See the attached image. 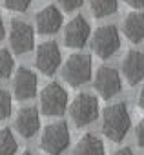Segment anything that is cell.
I'll use <instances>...</instances> for the list:
<instances>
[{"label": "cell", "mask_w": 144, "mask_h": 155, "mask_svg": "<svg viewBox=\"0 0 144 155\" xmlns=\"http://www.w3.org/2000/svg\"><path fill=\"white\" fill-rule=\"evenodd\" d=\"M90 9L97 18H104L119 9V0H90Z\"/></svg>", "instance_id": "e0dca14e"}, {"label": "cell", "mask_w": 144, "mask_h": 155, "mask_svg": "<svg viewBox=\"0 0 144 155\" xmlns=\"http://www.w3.org/2000/svg\"><path fill=\"white\" fill-rule=\"evenodd\" d=\"M135 139H137L139 146L144 148V119H142V120L137 124V128H135Z\"/></svg>", "instance_id": "603a6c76"}, {"label": "cell", "mask_w": 144, "mask_h": 155, "mask_svg": "<svg viewBox=\"0 0 144 155\" xmlns=\"http://www.w3.org/2000/svg\"><path fill=\"white\" fill-rule=\"evenodd\" d=\"M58 4L62 6L64 11H75L84 4V0H58Z\"/></svg>", "instance_id": "7402d4cb"}, {"label": "cell", "mask_w": 144, "mask_h": 155, "mask_svg": "<svg viewBox=\"0 0 144 155\" xmlns=\"http://www.w3.org/2000/svg\"><path fill=\"white\" fill-rule=\"evenodd\" d=\"M17 131L24 137V139H31L38 128H40V117H38V110L35 106H26L17 113V120H15Z\"/></svg>", "instance_id": "5bb4252c"}, {"label": "cell", "mask_w": 144, "mask_h": 155, "mask_svg": "<svg viewBox=\"0 0 144 155\" xmlns=\"http://www.w3.org/2000/svg\"><path fill=\"white\" fill-rule=\"evenodd\" d=\"M13 68H15V60H13V55L11 51L8 49H0V79H9L11 73H13Z\"/></svg>", "instance_id": "d6986e66"}, {"label": "cell", "mask_w": 144, "mask_h": 155, "mask_svg": "<svg viewBox=\"0 0 144 155\" xmlns=\"http://www.w3.org/2000/svg\"><path fill=\"white\" fill-rule=\"evenodd\" d=\"M90 24L82 15L73 17L64 28V44L67 48H84L90 38Z\"/></svg>", "instance_id": "30bf717a"}, {"label": "cell", "mask_w": 144, "mask_h": 155, "mask_svg": "<svg viewBox=\"0 0 144 155\" xmlns=\"http://www.w3.org/2000/svg\"><path fill=\"white\" fill-rule=\"evenodd\" d=\"M69 117L75 122V126H79V128L91 124L99 117V101H97V97L91 95V93H86V91L79 93L73 99V102L69 104Z\"/></svg>", "instance_id": "277c9868"}, {"label": "cell", "mask_w": 144, "mask_h": 155, "mask_svg": "<svg viewBox=\"0 0 144 155\" xmlns=\"http://www.w3.org/2000/svg\"><path fill=\"white\" fill-rule=\"evenodd\" d=\"M73 155H106V150L99 137H95L93 133H84L77 140Z\"/></svg>", "instance_id": "2e32d148"}, {"label": "cell", "mask_w": 144, "mask_h": 155, "mask_svg": "<svg viewBox=\"0 0 144 155\" xmlns=\"http://www.w3.org/2000/svg\"><path fill=\"white\" fill-rule=\"evenodd\" d=\"M33 0H4V6L11 11H26Z\"/></svg>", "instance_id": "44dd1931"}, {"label": "cell", "mask_w": 144, "mask_h": 155, "mask_svg": "<svg viewBox=\"0 0 144 155\" xmlns=\"http://www.w3.org/2000/svg\"><path fill=\"white\" fill-rule=\"evenodd\" d=\"M22 155H35V153H31V151H24Z\"/></svg>", "instance_id": "83f0119b"}, {"label": "cell", "mask_w": 144, "mask_h": 155, "mask_svg": "<svg viewBox=\"0 0 144 155\" xmlns=\"http://www.w3.org/2000/svg\"><path fill=\"white\" fill-rule=\"evenodd\" d=\"M122 33L126 35L128 40L131 42H140L144 38V13L140 11H131L126 15L122 20Z\"/></svg>", "instance_id": "9a60e30c"}, {"label": "cell", "mask_w": 144, "mask_h": 155, "mask_svg": "<svg viewBox=\"0 0 144 155\" xmlns=\"http://www.w3.org/2000/svg\"><path fill=\"white\" fill-rule=\"evenodd\" d=\"M17 139L9 128L0 130V155H15L17 153Z\"/></svg>", "instance_id": "ac0fdd59"}, {"label": "cell", "mask_w": 144, "mask_h": 155, "mask_svg": "<svg viewBox=\"0 0 144 155\" xmlns=\"http://www.w3.org/2000/svg\"><path fill=\"white\" fill-rule=\"evenodd\" d=\"M35 66L38 71H42L47 77L55 75V71L60 66V49H58V44L55 40H47L37 48Z\"/></svg>", "instance_id": "9c48e42d"}, {"label": "cell", "mask_w": 144, "mask_h": 155, "mask_svg": "<svg viewBox=\"0 0 144 155\" xmlns=\"http://www.w3.org/2000/svg\"><path fill=\"white\" fill-rule=\"evenodd\" d=\"M62 26V15L57 6H46L35 15V28L40 35H53Z\"/></svg>", "instance_id": "4fadbf2b"}, {"label": "cell", "mask_w": 144, "mask_h": 155, "mask_svg": "<svg viewBox=\"0 0 144 155\" xmlns=\"http://www.w3.org/2000/svg\"><path fill=\"white\" fill-rule=\"evenodd\" d=\"M111 155H135V153L131 151V148H120V150H117V151L111 153Z\"/></svg>", "instance_id": "484cf974"}, {"label": "cell", "mask_w": 144, "mask_h": 155, "mask_svg": "<svg viewBox=\"0 0 144 155\" xmlns=\"http://www.w3.org/2000/svg\"><path fill=\"white\" fill-rule=\"evenodd\" d=\"M9 44H11V49L17 55L31 51L33 46H35V31H33V28L28 22L20 20V18H13L11 26H9Z\"/></svg>", "instance_id": "ba28073f"}, {"label": "cell", "mask_w": 144, "mask_h": 155, "mask_svg": "<svg viewBox=\"0 0 144 155\" xmlns=\"http://www.w3.org/2000/svg\"><path fill=\"white\" fill-rule=\"evenodd\" d=\"M122 75L124 79L128 81V84L135 86L144 79V53L137 51V49H129L120 64Z\"/></svg>", "instance_id": "7c38bea8"}, {"label": "cell", "mask_w": 144, "mask_h": 155, "mask_svg": "<svg viewBox=\"0 0 144 155\" xmlns=\"http://www.w3.org/2000/svg\"><path fill=\"white\" fill-rule=\"evenodd\" d=\"M69 146V128L64 120L51 122L44 128L40 137V148L47 155H60Z\"/></svg>", "instance_id": "3957f363"}, {"label": "cell", "mask_w": 144, "mask_h": 155, "mask_svg": "<svg viewBox=\"0 0 144 155\" xmlns=\"http://www.w3.org/2000/svg\"><path fill=\"white\" fill-rule=\"evenodd\" d=\"M91 57L86 53H73L66 58V62L62 64V79L69 84V86H82L91 79Z\"/></svg>", "instance_id": "7a4b0ae2"}, {"label": "cell", "mask_w": 144, "mask_h": 155, "mask_svg": "<svg viewBox=\"0 0 144 155\" xmlns=\"http://www.w3.org/2000/svg\"><path fill=\"white\" fill-rule=\"evenodd\" d=\"M13 111V102H11V95L0 88V120H6Z\"/></svg>", "instance_id": "ffe728a7"}, {"label": "cell", "mask_w": 144, "mask_h": 155, "mask_svg": "<svg viewBox=\"0 0 144 155\" xmlns=\"http://www.w3.org/2000/svg\"><path fill=\"white\" fill-rule=\"evenodd\" d=\"M93 86L102 99H113L122 90V79L117 69L110 66H100L95 73Z\"/></svg>", "instance_id": "52a82bcc"}, {"label": "cell", "mask_w": 144, "mask_h": 155, "mask_svg": "<svg viewBox=\"0 0 144 155\" xmlns=\"http://www.w3.org/2000/svg\"><path fill=\"white\" fill-rule=\"evenodd\" d=\"M137 102H139V108H140V110H144V86H142V88H140V91H139Z\"/></svg>", "instance_id": "d4e9b609"}, {"label": "cell", "mask_w": 144, "mask_h": 155, "mask_svg": "<svg viewBox=\"0 0 144 155\" xmlns=\"http://www.w3.org/2000/svg\"><path fill=\"white\" fill-rule=\"evenodd\" d=\"M4 35H6V28H4V20H2V15H0V42H2Z\"/></svg>", "instance_id": "4316f807"}, {"label": "cell", "mask_w": 144, "mask_h": 155, "mask_svg": "<svg viewBox=\"0 0 144 155\" xmlns=\"http://www.w3.org/2000/svg\"><path fill=\"white\" fill-rule=\"evenodd\" d=\"M37 86H38V79H37V75L20 66L17 68V73L13 77V93L18 101H29L37 95Z\"/></svg>", "instance_id": "8fae6325"}, {"label": "cell", "mask_w": 144, "mask_h": 155, "mask_svg": "<svg viewBox=\"0 0 144 155\" xmlns=\"http://www.w3.org/2000/svg\"><path fill=\"white\" fill-rule=\"evenodd\" d=\"M124 2L133 9H144V0H124Z\"/></svg>", "instance_id": "cb8c5ba5"}, {"label": "cell", "mask_w": 144, "mask_h": 155, "mask_svg": "<svg viewBox=\"0 0 144 155\" xmlns=\"http://www.w3.org/2000/svg\"><path fill=\"white\" fill-rule=\"evenodd\" d=\"M131 128V117L128 106L124 102H113L104 108L102 111V131L104 135L113 140L120 142Z\"/></svg>", "instance_id": "6da1fadb"}, {"label": "cell", "mask_w": 144, "mask_h": 155, "mask_svg": "<svg viewBox=\"0 0 144 155\" xmlns=\"http://www.w3.org/2000/svg\"><path fill=\"white\" fill-rule=\"evenodd\" d=\"M119 48H120V35L117 26L113 24L100 26L91 35V49L100 58H110L119 51Z\"/></svg>", "instance_id": "5b68a950"}, {"label": "cell", "mask_w": 144, "mask_h": 155, "mask_svg": "<svg viewBox=\"0 0 144 155\" xmlns=\"http://www.w3.org/2000/svg\"><path fill=\"white\" fill-rule=\"evenodd\" d=\"M67 108V91L58 82H49L40 91V110L46 115L58 117Z\"/></svg>", "instance_id": "8992f818"}]
</instances>
